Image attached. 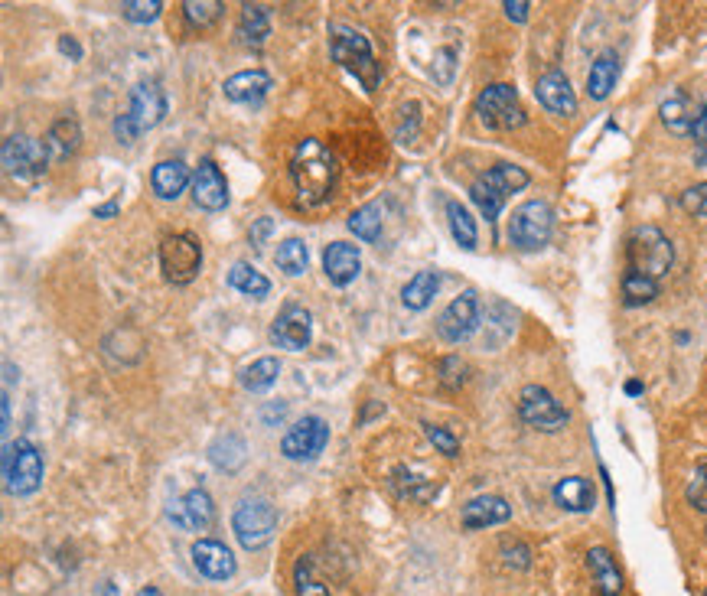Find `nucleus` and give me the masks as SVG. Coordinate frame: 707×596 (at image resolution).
<instances>
[{
    "instance_id": "1a4fd4ad",
    "label": "nucleus",
    "mask_w": 707,
    "mask_h": 596,
    "mask_svg": "<svg viewBox=\"0 0 707 596\" xmlns=\"http://www.w3.org/2000/svg\"><path fill=\"white\" fill-rule=\"evenodd\" d=\"M476 118L489 131H515L525 124V111L519 105V92L512 85L496 82L476 95Z\"/></svg>"
},
{
    "instance_id": "0eeeda50",
    "label": "nucleus",
    "mask_w": 707,
    "mask_h": 596,
    "mask_svg": "<svg viewBox=\"0 0 707 596\" xmlns=\"http://www.w3.org/2000/svg\"><path fill=\"white\" fill-rule=\"evenodd\" d=\"M232 531L245 551L268 548L277 531V509L268 499H242L232 515Z\"/></svg>"
},
{
    "instance_id": "72a5a7b5",
    "label": "nucleus",
    "mask_w": 707,
    "mask_h": 596,
    "mask_svg": "<svg viewBox=\"0 0 707 596\" xmlns=\"http://www.w3.org/2000/svg\"><path fill=\"white\" fill-rule=\"evenodd\" d=\"M659 297V281H652L646 274H636V271H626L623 274V303L626 307H646Z\"/></svg>"
},
{
    "instance_id": "a211bd4d",
    "label": "nucleus",
    "mask_w": 707,
    "mask_h": 596,
    "mask_svg": "<svg viewBox=\"0 0 707 596\" xmlns=\"http://www.w3.org/2000/svg\"><path fill=\"white\" fill-rule=\"evenodd\" d=\"M189 554H193V567L206 580H232L238 570L235 554L216 538H199Z\"/></svg>"
},
{
    "instance_id": "58836bf2",
    "label": "nucleus",
    "mask_w": 707,
    "mask_h": 596,
    "mask_svg": "<svg viewBox=\"0 0 707 596\" xmlns=\"http://www.w3.org/2000/svg\"><path fill=\"white\" fill-rule=\"evenodd\" d=\"M294 587H297V596H330L326 583H320L317 574H313V561H310V557H300V561H297V567H294Z\"/></svg>"
},
{
    "instance_id": "393cba45",
    "label": "nucleus",
    "mask_w": 707,
    "mask_h": 596,
    "mask_svg": "<svg viewBox=\"0 0 707 596\" xmlns=\"http://www.w3.org/2000/svg\"><path fill=\"white\" fill-rule=\"evenodd\" d=\"M616 79H620V56H616V49H603V53L593 59V66H590L587 95L593 101H606L616 88Z\"/></svg>"
},
{
    "instance_id": "bb28decb",
    "label": "nucleus",
    "mask_w": 707,
    "mask_h": 596,
    "mask_svg": "<svg viewBox=\"0 0 707 596\" xmlns=\"http://www.w3.org/2000/svg\"><path fill=\"white\" fill-rule=\"evenodd\" d=\"M587 567H590V577L597 583V593L600 596H620L623 593V574L616 567L613 554L606 548H590L587 551Z\"/></svg>"
},
{
    "instance_id": "f704fd0d",
    "label": "nucleus",
    "mask_w": 707,
    "mask_h": 596,
    "mask_svg": "<svg viewBox=\"0 0 707 596\" xmlns=\"http://www.w3.org/2000/svg\"><path fill=\"white\" fill-rule=\"evenodd\" d=\"M447 222H450V235L457 238V245L473 251L479 235H476V222H473L470 209L460 206V202H447Z\"/></svg>"
},
{
    "instance_id": "f3484780",
    "label": "nucleus",
    "mask_w": 707,
    "mask_h": 596,
    "mask_svg": "<svg viewBox=\"0 0 707 596\" xmlns=\"http://www.w3.org/2000/svg\"><path fill=\"white\" fill-rule=\"evenodd\" d=\"M193 202L206 212H222L229 206V183H225L216 160H202L193 173Z\"/></svg>"
},
{
    "instance_id": "a878e982",
    "label": "nucleus",
    "mask_w": 707,
    "mask_h": 596,
    "mask_svg": "<svg viewBox=\"0 0 707 596\" xmlns=\"http://www.w3.org/2000/svg\"><path fill=\"white\" fill-rule=\"evenodd\" d=\"M554 502L561 505L564 512H590L597 505V489L587 476H564L558 486H554Z\"/></svg>"
},
{
    "instance_id": "c9c22d12",
    "label": "nucleus",
    "mask_w": 707,
    "mask_h": 596,
    "mask_svg": "<svg viewBox=\"0 0 707 596\" xmlns=\"http://www.w3.org/2000/svg\"><path fill=\"white\" fill-rule=\"evenodd\" d=\"M277 268H281L287 277H300L303 271H307V264H310V251L307 245L300 242V238H287V242L277 245Z\"/></svg>"
},
{
    "instance_id": "f8f14e48",
    "label": "nucleus",
    "mask_w": 707,
    "mask_h": 596,
    "mask_svg": "<svg viewBox=\"0 0 707 596\" xmlns=\"http://www.w3.org/2000/svg\"><path fill=\"white\" fill-rule=\"evenodd\" d=\"M326 443H330V424L317 414H307L284 434L281 453L294 463H310L326 450Z\"/></svg>"
},
{
    "instance_id": "ddd939ff",
    "label": "nucleus",
    "mask_w": 707,
    "mask_h": 596,
    "mask_svg": "<svg viewBox=\"0 0 707 596\" xmlns=\"http://www.w3.org/2000/svg\"><path fill=\"white\" fill-rule=\"evenodd\" d=\"M479 323H483V313H479V297L476 290H463L460 297H453L447 303V310L437 316V336L457 346V342L470 339Z\"/></svg>"
},
{
    "instance_id": "5701e85b",
    "label": "nucleus",
    "mask_w": 707,
    "mask_h": 596,
    "mask_svg": "<svg viewBox=\"0 0 707 596\" xmlns=\"http://www.w3.org/2000/svg\"><path fill=\"white\" fill-rule=\"evenodd\" d=\"M150 186H154L157 199H180L186 186H193V173L183 160H160L150 170Z\"/></svg>"
},
{
    "instance_id": "603ef678",
    "label": "nucleus",
    "mask_w": 707,
    "mask_h": 596,
    "mask_svg": "<svg viewBox=\"0 0 707 596\" xmlns=\"http://www.w3.org/2000/svg\"><path fill=\"white\" fill-rule=\"evenodd\" d=\"M505 17L515 20V23H525L528 20V10H532V4H525V0H505Z\"/></svg>"
},
{
    "instance_id": "2f4dec72",
    "label": "nucleus",
    "mask_w": 707,
    "mask_h": 596,
    "mask_svg": "<svg viewBox=\"0 0 707 596\" xmlns=\"http://www.w3.org/2000/svg\"><path fill=\"white\" fill-rule=\"evenodd\" d=\"M229 284L238 290V294H245V297H251V300H264V297L271 294V281H268V277H264L258 268H251L248 261L232 264Z\"/></svg>"
},
{
    "instance_id": "9d476101",
    "label": "nucleus",
    "mask_w": 707,
    "mask_h": 596,
    "mask_svg": "<svg viewBox=\"0 0 707 596\" xmlns=\"http://www.w3.org/2000/svg\"><path fill=\"white\" fill-rule=\"evenodd\" d=\"M0 160L10 180L17 183H36L49 167V154L40 141H33L30 134H10L4 147H0Z\"/></svg>"
},
{
    "instance_id": "cd10ccee",
    "label": "nucleus",
    "mask_w": 707,
    "mask_h": 596,
    "mask_svg": "<svg viewBox=\"0 0 707 596\" xmlns=\"http://www.w3.org/2000/svg\"><path fill=\"white\" fill-rule=\"evenodd\" d=\"M79 144H82V128L75 118H59L43 137L49 160H69L75 150H79Z\"/></svg>"
},
{
    "instance_id": "37998d69",
    "label": "nucleus",
    "mask_w": 707,
    "mask_h": 596,
    "mask_svg": "<svg viewBox=\"0 0 707 596\" xmlns=\"http://www.w3.org/2000/svg\"><path fill=\"white\" fill-rule=\"evenodd\" d=\"M160 10H163L160 0H124L121 17L131 23H154L160 17Z\"/></svg>"
},
{
    "instance_id": "473e14b6",
    "label": "nucleus",
    "mask_w": 707,
    "mask_h": 596,
    "mask_svg": "<svg viewBox=\"0 0 707 596\" xmlns=\"http://www.w3.org/2000/svg\"><path fill=\"white\" fill-rule=\"evenodd\" d=\"M382 225H385L382 202H365V206H359L349 215V232L362 238V242H375V238L382 235Z\"/></svg>"
},
{
    "instance_id": "49530a36",
    "label": "nucleus",
    "mask_w": 707,
    "mask_h": 596,
    "mask_svg": "<svg viewBox=\"0 0 707 596\" xmlns=\"http://www.w3.org/2000/svg\"><path fill=\"white\" fill-rule=\"evenodd\" d=\"M678 206L685 209L688 215H694V219H704L707 215V183L685 189V193L678 196Z\"/></svg>"
},
{
    "instance_id": "09e8293b",
    "label": "nucleus",
    "mask_w": 707,
    "mask_h": 596,
    "mask_svg": "<svg viewBox=\"0 0 707 596\" xmlns=\"http://www.w3.org/2000/svg\"><path fill=\"white\" fill-rule=\"evenodd\" d=\"M502 557H505V564L515 567V570H525L528 564H532V551H528L522 541L502 544Z\"/></svg>"
},
{
    "instance_id": "c03bdc74",
    "label": "nucleus",
    "mask_w": 707,
    "mask_h": 596,
    "mask_svg": "<svg viewBox=\"0 0 707 596\" xmlns=\"http://www.w3.org/2000/svg\"><path fill=\"white\" fill-rule=\"evenodd\" d=\"M453 72H457V49L453 46H440L434 53V66L431 75L437 85H450L453 82Z\"/></svg>"
},
{
    "instance_id": "864d4df0",
    "label": "nucleus",
    "mask_w": 707,
    "mask_h": 596,
    "mask_svg": "<svg viewBox=\"0 0 707 596\" xmlns=\"http://www.w3.org/2000/svg\"><path fill=\"white\" fill-rule=\"evenodd\" d=\"M59 53L62 56H69L72 62H79L82 59V46L72 40V36H59Z\"/></svg>"
},
{
    "instance_id": "6e6552de",
    "label": "nucleus",
    "mask_w": 707,
    "mask_h": 596,
    "mask_svg": "<svg viewBox=\"0 0 707 596\" xmlns=\"http://www.w3.org/2000/svg\"><path fill=\"white\" fill-rule=\"evenodd\" d=\"M554 212L545 199H528L509 219V242L519 251H541L551 242Z\"/></svg>"
},
{
    "instance_id": "de8ad7c7",
    "label": "nucleus",
    "mask_w": 707,
    "mask_h": 596,
    "mask_svg": "<svg viewBox=\"0 0 707 596\" xmlns=\"http://www.w3.org/2000/svg\"><path fill=\"white\" fill-rule=\"evenodd\" d=\"M424 434L434 447L444 453V456H460V440L450 434L447 427H437V424H424Z\"/></svg>"
},
{
    "instance_id": "c756f323",
    "label": "nucleus",
    "mask_w": 707,
    "mask_h": 596,
    "mask_svg": "<svg viewBox=\"0 0 707 596\" xmlns=\"http://www.w3.org/2000/svg\"><path fill=\"white\" fill-rule=\"evenodd\" d=\"M238 36L251 49H261L271 36V17L261 4H245L242 17H238Z\"/></svg>"
},
{
    "instance_id": "423d86ee",
    "label": "nucleus",
    "mask_w": 707,
    "mask_h": 596,
    "mask_svg": "<svg viewBox=\"0 0 707 596\" xmlns=\"http://www.w3.org/2000/svg\"><path fill=\"white\" fill-rule=\"evenodd\" d=\"M4 479L10 496H33L43 486V453L33 440L17 437L4 447Z\"/></svg>"
},
{
    "instance_id": "aec40b11",
    "label": "nucleus",
    "mask_w": 707,
    "mask_h": 596,
    "mask_svg": "<svg viewBox=\"0 0 707 596\" xmlns=\"http://www.w3.org/2000/svg\"><path fill=\"white\" fill-rule=\"evenodd\" d=\"M512 518V505L502 496H476L463 505L460 522L463 528L479 531V528H492V525H505Z\"/></svg>"
},
{
    "instance_id": "6ab92c4d",
    "label": "nucleus",
    "mask_w": 707,
    "mask_h": 596,
    "mask_svg": "<svg viewBox=\"0 0 707 596\" xmlns=\"http://www.w3.org/2000/svg\"><path fill=\"white\" fill-rule=\"evenodd\" d=\"M535 95L541 101V108L551 114H561V118H571V114L577 111V95L561 69H548L545 75H541L535 85Z\"/></svg>"
},
{
    "instance_id": "b1692460",
    "label": "nucleus",
    "mask_w": 707,
    "mask_h": 596,
    "mask_svg": "<svg viewBox=\"0 0 707 596\" xmlns=\"http://www.w3.org/2000/svg\"><path fill=\"white\" fill-rule=\"evenodd\" d=\"M225 98L235 101V105H255L264 95L271 92V75L261 72V69H245V72H235L229 82H225Z\"/></svg>"
},
{
    "instance_id": "052dcab7",
    "label": "nucleus",
    "mask_w": 707,
    "mask_h": 596,
    "mask_svg": "<svg viewBox=\"0 0 707 596\" xmlns=\"http://www.w3.org/2000/svg\"><path fill=\"white\" fill-rule=\"evenodd\" d=\"M704 596H707V590H704Z\"/></svg>"
},
{
    "instance_id": "3c124183",
    "label": "nucleus",
    "mask_w": 707,
    "mask_h": 596,
    "mask_svg": "<svg viewBox=\"0 0 707 596\" xmlns=\"http://www.w3.org/2000/svg\"><path fill=\"white\" fill-rule=\"evenodd\" d=\"M115 137H118L121 144H134L137 137H141V131H137V124L128 118V111L118 114V118H115Z\"/></svg>"
},
{
    "instance_id": "79ce46f5",
    "label": "nucleus",
    "mask_w": 707,
    "mask_h": 596,
    "mask_svg": "<svg viewBox=\"0 0 707 596\" xmlns=\"http://www.w3.org/2000/svg\"><path fill=\"white\" fill-rule=\"evenodd\" d=\"M408 479H411V483H404L401 476L391 479V483L398 486V492H401L404 499H414V502H431V499L437 496V489H440V486H437V483H431V479H418V476H411V473H408Z\"/></svg>"
},
{
    "instance_id": "4be33fe9",
    "label": "nucleus",
    "mask_w": 707,
    "mask_h": 596,
    "mask_svg": "<svg viewBox=\"0 0 707 596\" xmlns=\"http://www.w3.org/2000/svg\"><path fill=\"white\" fill-rule=\"evenodd\" d=\"M323 271L326 277L336 284V287H346L352 284L359 277L362 271V255H359V248L356 245H349V242H333V245H326L323 251Z\"/></svg>"
},
{
    "instance_id": "13d9d810",
    "label": "nucleus",
    "mask_w": 707,
    "mask_h": 596,
    "mask_svg": "<svg viewBox=\"0 0 707 596\" xmlns=\"http://www.w3.org/2000/svg\"><path fill=\"white\" fill-rule=\"evenodd\" d=\"M626 395H642V382H626Z\"/></svg>"
},
{
    "instance_id": "7ed1b4c3",
    "label": "nucleus",
    "mask_w": 707,
    "mask_h": 596,
    "mask_svg": "<svg viewBox=\"0 0 707 596\" xmlns=\"http://www.w3.org/2000/svg\"><path fill=\"white\" fill-rule=\"evenodd\" d=\"M528 183H532V176L522 167H515V163H496V167L486 170L483 176H476V183L470 186V199L476 202V209L483 212L486 222H496L509 196L522 193Z\"/></svg>"
},
{
    "instance_id": "20e7f679",
    "label": "nucleus",
    "mask_w": 707,
    "mask_h": 596,
    "mask_svg": "<svg viewBox=\"0 0 707 596\" xmlns=\"http://www.w3.org/2000/svg\"><path fill=\"white\" fill-rule=\"evenodd\" d=\"M626 261L629 271L646 274L652 281H659L675 264V248L665 238L662 228L655 225H639L633 235L626 238Z\"/></svg>"
},
{
    "instance_id": "5fc2aeb1",
    "label": "nucleus",
    "mask_w": 707,
    "mask_h": 596,
    "mask_svg": "<svg viewBox=\"0 0 707 596\" xmlns=\"http://www.w3.org/2000/svg\"><path fill=\"white\" fill-rule=\"evenodd\" d=\"M121 212V202H101V206H95V219H111V215H118Z\"/></svg>"
},
{
    "instance_id": "4d7b16f0",
    "label": "nucleus",
    "mask_w": 707,
    "mask_h": 596,
    "mask_svg": "<svg viewBox=\"0 0 707 596\" xmlns=\"http://www.w3.org/2000/svg\"><path fill=\"white\" fill-rule=\"evenodd\" d=\"M694 163H698V167H707V144L694 147Z\"/></svg>"
},
{
    "instance_id": "dca6fc26",
    "label": "nucleus",
    "mask_w": 707,
    "mask_h": 596,
    "mask_svg": "<svg viewBox=\"0 0 707 596\" xmlns=\"http://www.w3.org/2000/svg\"><path fill=\"white\" fill-rule=\"evenodd\" d=\"M128 118L137 124V131H154L157 124L167 118V95H163L160 82H137L131 88L128 101Z\"/></svg>"
},
{
    "instance_id": "2eb2a0df",
    "label": "nucleus",
    "mask_w": 707,
    "mask_h": 596,
    "mask_svg": "<svg viewBox=\"0 0 707 596\" xmlns=\"http://www.w3.org/2000/svg\"><path fill=\"white\" fill-rule=\"evenodd\" d=\"M170 522L183 531H206L212 522H216V505H212V496L206 489H189L186 496L170 502Z\"/></svg>"
},
{
    "instance_id": "f03ea898",
    "label": "nucleus",
    "mask_w": 707,
    "mask_h": 596,
    "mask_svg": "<svg viewBox=\"0 0 707 596\" xmlns=\"http://www.w3.org/2000/svg\"><path fill=\"white\" fill-rule=\"evenodd\" d=\"M330 53L346 72L356 75L365 92H375V88L382 85V62L375 59L369 36L359 33L356 27H349V23H330Z\"/></svg>"
},
{
    "instance_id": "4468645a",
    "label": "nucleus",
    "mask_w": 707,
    "mask_h": 596,
    "mask_svg": "<svg viewBox=\"0 0 707 596\" xmlns=\"http://www.w3.org/2000/svg\"><path fill=\"white\" fill-rule=\"evenodd\" d=\"M310 336H313V316L307 307L300 303H284L281 313L274 316L271 323V342L281 346L287 352H303L310 346Z\"/></svg>"
},
{
    "instance_id": "ea45409f",
    "label": "nucleus",
    "mask_w": 707,
    "mask_h": 596,
    "mask_svg": "<svg viewBox=\"0 0 707 596\" xmlns=\"http://www.w3.org/2000/svg\"><path fill=\"white\" fill-rule=\"evenodd\" d=\"M437 378H440V385L444 388L457 391V388L466 385V378H470V365H466L460 355H447V359L437 362Z\"/></svg>"
},
{
    "instance_id": "a19ab883",
    "label": "nucleus",
    "mask_w": 707,
    "mask_h": 596,
    "mask_svg": "<svg viewBox=\"0 0 707 596\" xmlns=\"http://www.w3.org/2000/svg\"><path fill=\"white\" fill-rule=\"evenodd\" d=\"M515 320H519V313H515L509 303H502V300H496L489 307V313H486V326H489V336H492V329H499V346L505 339L512 336V329H515Z\"/></svg>"
},
{
    "instance_id": "bf43d9fd",
    "label": "nucleus",
    "mask_w": 707,
    "mask_h": 596,
    "mask_svg": "<svg viewBox=\"0 0 707 596\" xmlns=\"http://www.w3.org/2000/svg\"><path fill=\"white\" fill-rule=\"evenodd\" d=\"M137 596H163L157 587H144V590H137Z\"/></svg>"
},
{
    "instance_id": "4c0bfd02",
    "label": "nucleus",
    "mask_w": 707,
    "mask_h": 596,
    "mask_svg": "<svg viewBox=\"0 0 707 596\" xmlns=\"http://www.w3.org/2000/svg\"><path fill=\"white\" fill-rule=\"evenodd\" d=\"M222 4L219 0H186L183 4V17L189 20V27H199V30H206L212 27L219 17H222Z\"/></svg>"
},
{
    "instance_id": "7c9ffc66",
    "label": "nucleus",
    "mask_w": 707,
    "mask_h": 596,
    "mask_svg": "<svg viewBox=\"0 0 707 596\" xmlns=\"http://www.w3.org/2000/svg\"><path fill=\"white\" fill-rule=\"evenodd\" d=\"M440 290V274L437 271H418L408 284L401 287V303L408 310H427L434 303Z\"/></svg>"
},
{
    "instance_id": "412c9836",
    "label": "nucleus",
    "mask_w": 707,
    "mask_h": 596,
    "mask_svg": "<svg viewBox=\"0 0 707 596\" xmlns=\"http://www.w3.org/2000/svg\"><path fill=\"white\" fill-rule=\"evenodd\" d=\"M701 111H704V105H698V101H694L688 92H675V95H668V98L662 101L659 118H662V124H665V128L672 131V134L691 137L694 124H698V118H701Z\"/></svg>"
},
{
    "instance_id": "39448f33",
    "label": "nucleus",
    "mask_w": 707,
    "mask_h": 596,
    "mask_svg": "<svg viewBox=\"0 0 707 596\" xmlns=\"http://www.w3.org/2000/svg\"><path fill=\"white\" fill-rule=\"evenodd\" d=\"M160 271L163 281L186 287L193 284L202 271V242L193 232H173L160 242Z\"/></svg>"
},
{
    "instance_id": "6e6d98bb",
    "label": "nucleus",
    "mask_w": 707,
    "mask_h": 596,
    "mask_svg": "<svg viewBox=\"0 0 707 596\" xmlns=\"http://www.w3.org/2000/svg\"><path fill=\"white\" fill-rule=\"evenodd\" d=\"M287 414V404H277V408H274V404H271V408H264L261 411V417H264V424H271L274 421V417H277V421H281V417Z\"/></svg>"
},
{
    "instance_id": "f257e3e1",
    "label": "nucleus",
    "mask_w": 707,
    "mask_h": 596,
    "mask_svg": "<svg viewBox=\"0 0 707 596\" xmlns=\"http://www.w3.org/2000/svg\"><path fill=\"white\" fill-rule=\"evenodd\" d=\"M290 180H294L297 199L303 206L317 209L323 202H330L336 193V180H339V167L336 157L326 150L320 141H300L294 157H290Z\"/></svg>"
},
{
    "instance_id": "a18cd8bd",
    "label": "nucleus",
    "mask_w": 707,
    "mask_h": 596,
    "mask_svg": "<svg viewBox=\"0 0 707 596\" xmlns=\"http://www.w3.org/2000/svg\"><path fill=\"white\" fill-rule=\"evenodd\" d=\"M685 499H688L698 512H707V463H701L698 469H694V476L688 479Z\"/></svg>"
},
{
    "instance_id": "e433bc0d",
    "label": "nucleus",
    "mask_w": 707,
    "mask_h": 596,
    "mask_svg": "<svg viewBox=\"0 0 707 596\" xmlns=\"http://www.w3.org/2000/svg\"><path fill=\"white\" fill-rule=\"evenodd\" d=\"M277 375H281V362L271 359V355H264V359L251 362L248 369L242 372V388H248V391H268L277 382Z\"/></svg>"
},
{
    "instance_id": "c85d7f7f",
    "label": "nucleus",
    "mask_w": 707,
    "mask_h": 596,
    "mask_svg": "<svg viewBox=\"0 0 707 596\" xmlns=\"http://www.w3.org/2000/svg\"><path fill=\"white\" fill-rule=\"evenodd\" d=\"M248 460V447H245V440L238 437V434H222L212 440V447H209V463L216 466V469H225V473H238V469L245 466Z\"/></svg>"
},
{
    "instance_id": "9b49d317",
    "label": "nucleus",
    "mask_w": 707,
    "mask_h": 596,
    "mask_svg": "<svg viewBox=\"0 0 707 596\" xmlns=\"http://www.w3.org/2000/svg\"><path fill=\"white\" fill-rule=\"evenodd\" d=\"M519 417L532 430H541V434H558V430L571 421V411H567L548 388L525 385L519 391Z\"/></svg>"
},
{
    "instance_id": "8fccbe9b",
    "label": "nucleus",
    "mask_w": 707,
    "mask_h": 596,
    "mask_svg": "<svg viewBox=\"0 0 707 596\" xmlns=\"http://www.w3.org/2000/svg\"><path fill=\"white\" fill-rule=\"evenodd\" d=\"M271 232H274V219H271V215H261V219L251 222L248 242L255 245V248H264V242H268V238H271Z\"/></svg>"
}]
</instances>
